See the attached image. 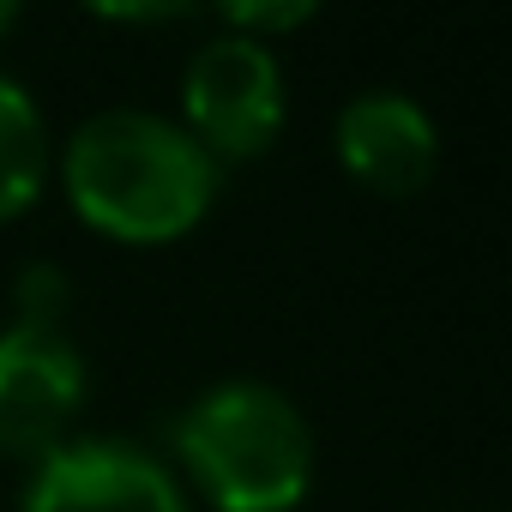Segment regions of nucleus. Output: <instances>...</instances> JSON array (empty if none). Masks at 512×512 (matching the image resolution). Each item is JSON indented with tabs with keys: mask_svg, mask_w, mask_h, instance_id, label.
<instances>
[{
	"mask_svg": "<svg viewBox=\"0 0 512 512\" xmlns=\"http://www.w3.org/2000/svg\"><path fill=\"white\" fill-rule=\"evenodd\" d=\"M19 512H187V500L151 452L121 440H67L37 464Z\"/></svg>",
	"mask_w": 512,
	"mask_h": 512,
	"instance_id": "nucleus-5",
	"label": "nucleus"
},
{
	"mask_svg": "<svg viewBox=\"0 0 512 512\" xmlns=\"http://www.w3.org/2000/svg\"><path fill=\"white\" fill-rule=\"evenodd\" d=\"M13 19H19V7H13V0H0V37L13 31Z\"/></svg>",
	"mask_w": 512,
	"mask_h": 512,
	"instance_id": "nucleus-9",
	"label": "nucleus"
},
{
	"mask_svg": "<svg viewBox=\"0 0 512 512\" xmlns=\"http://www.w3.org/2000/svg\"><path fill=\"white\" fill-rule=\"evenodd\" d=\"M85 410V356L61 326L19 320L0 332V452L49 458L67 446L73 416Z\"/></svg>",
	"mask_w": 512,
	"mask_h": 512,
	"instance_id": "nucleus-4",
	"label": "nucleus"
},
{
	"mask_svg": "<svg viewBox=\"0 0 512 512\" xmlns=\"http://www.w3.org/2000/svg\"><path fill=\"white\" fill-rule=\"evenodd\" d=\"M175 458L217 512H290L314 482L308 416L266 380L205 386L175 416Z\"/></svg>",
	"mask_w": 512,
	"mask_h": 512,
	"instance_id": "nucleus-2",
	"label": "nucleus"
},
{
	"mask_svg": "<svg viewBox=\"0 0 512 512\" xmlns=\"http://www.w3.org/2000/svg\"><path fill=\"white\" fill-rule=\"evenodd\" d=\"M338 157L368 193L410 199L434 175L440 133H434V121H428V109L416 97H404V91H362L338 115Z\"/></svg>",
	"mask_w": 512,
	"mask_h": 512,
	"instance_id": "nucleus-6",
	"label": "nucleus"
},
{
	"mask_svg": "<svg viewBox=\"0 0 512 512\" xmlns=\"http://www.w3.org/2000/svg\"><path fill=\"white\" fill-rule=\"evenodd\" d=\"M181 127L211 163L260 157L284 127V67L260 37H217L181 73Z\"/></svg>",
	"mask_w": 512,
	"mask_h": 512,
	"instance_id": "nucleus-3",
	"label": "nucleus"
},
{
	"mask_svg": "<svg viewBox=\"0 0 512 512\" xmlns=\"http://www.w3.org/2000/svg\"><path fill=\"white\" fill-rule=\"evenodd\" d=\"M223 19L235 25V37H253V31H296L314 19V0H284V7H253V0H235L223 7Z\"/></svg>",
	"mask_w": 512,
	"mask_h": 512,
	"instance_id": "nucleus-8",
	"label": "nucleus"
},
{
	"mask_svg": "<svg viewBox=\"0 0 512 512\" xmlns=\"http://www.w3.org/2000/svg\"><path fill=\"white\" fill-rule=\"evenodd\" d=\"M73 211L133 247L181 241L217 199V163L193 145L175 115L157 109H103L91 115L61 157Z\"/></svg>",
	"mask_w": 512,
	"mask_h": 512,
	"instance_id": "nucleus-1",
	"label": "nucleus"
},
{
	"mask_svg": "<svg viewBox=\"0 0 512 512\" xmlns=\"http://www.w3.org/2000/svg\"><path fill=\"white\" fill-rule=\"evenodd\" d=\"M49 175V133L19 79L0 73V223L37 205Z\"/></svg>",
	"mask_w": 512,
	"mask_h": 512,
	"instance_id": "nucleus-7",
	"label": "nucleus"
}]
</instances>
